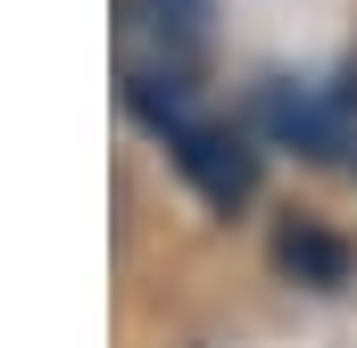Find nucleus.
<instances>
[{"label":"nucleus","mask_w":357,"mask_h":348,"mask_svg":"<svg viewBox=\"0 0 357 348\" xmlns=\"http://www.w3.org/2000/svg\"><path fill=\"white\" fill-rule=\"evenodd\" d=\"M274 258L291 265V274H307L316 290H333V282H349V249H341V241H324L316 224H282V241H274Z\"/></svg>","instance_id":"obj_3"},{"label":"nucleus","mask_w":357,"mask_h":348,"mask_svg":"<svg viewBox=\"0 0 357 348\" xmlns=\"http://www.w3.org/2000/svg\"><path fill=\"white\" fill-rule=\"evenodd\" d=\"M108 50H116V91L142 125H183L208 50H216V0H108Z\"/></svg>","instance_id":"obj_1"},{"label":"nucleus","mask_w":357,"mask_h":348,"mask_svg":"<svg viewBox=\"0 0 357 348\" xmlns=\"http://www.w3.org/2000/svg\"><path fill=\"white\" fill-rule=\"evenodd\" d=\"M167 150H175V166L191 174V191L208 199V207H241L250 191H258V150L233 133V125H216V116H183L167 125Z\"/></svg>","instance_id":"obj_2"}]
</instances>
